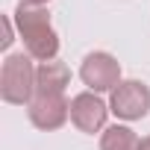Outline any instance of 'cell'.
Instances as JSON below:
<instances>
[{
  "mask_svg": "<svg viewBox=\"0 0 150 150\" xmlns=\"http://www.w3.org/2000/svg\"><path fill=\"white\" fill-rule=\"evenodd\" d=\"M30 53H12L0 71V94L6 103L24 106L35 97V68L30 62Z\"/></svg>",
  "mask_w": 150,
  "mask_h": 150,
  "instance_id": "2",
  "label": "cell"
},
{
  "mask_svg": "<svg viewBox=\"0 0 150 150\" xmlns=\"http://www.w3.org/2000/svg\"><path fill=\"white\" fill-rule=\"evenodd\" d=\"M138 150H150V135H147V138H141V144H138Z\"/></svg>",
  "mask_w": 150,
  "mask_h": 150,
  "instance_id": "11",
  "label": "cell"
},
{
  "mask_svg": "<svg viewBox=\"0 0 150 150\" xmlns=\"http://www.w3.org/2000/svg\"><path fill=\"white\" fill-rule=\"evenodd\" d=\"M27 112H30V121L38 127V129H59L68 115H71V103L65 100V94H35L30 103H27Z\"/></svg>",
  "mask_w": 150,
  "mask_h": 150,
  "instance_id": "5",
  "label": "cell"
},
{
  "mask_svg": "<svg viewBox=\"0 0 150 150\" xmlns=\"http://www.w3.org/2000/svg\"><path fill=\"white\" fill-rule=\"evenodd\" d=\"M21 3H24V6H44L47 0H21Z\"/></svg>",
  "mask_w": 150,
  "mask_h": 150,
  "instance_id": "10",
  "label": "cell"
},
{
  "mask_svg": "<svg viewBox=\"0 0 150 150\" xmlns=\"http://www.w3.org/2000/svg\"><path fill=\"white\" fill-rule=\"evenodd\" d=\"M15 27L24 38V47L33 59L38 62H53L59 53V35L50 27V15L44 6H24L18 3L15 9Z\"/></svg>",
  "mask_w": 150,
  "mask_h": 150,
  "instance_id": "1",
  "label": "cell"
},
{
  "mask_svg": "<svg viewBox=\"0 0 150 150\" xmlns=\"http://www.w3.org/2000/svg\"><path fill=\"white\" fill-rule=\"evenodd\" d=\"M112 112L124 121H138L150 112V88L141 83V80H124L115 91H112V100H109Z\"/></svg>",
  "mask_w": 150,
  "mask_h": 150,
  "instance_id": "4",
  "label": "cell"
},
{
  "mask_svg": "<svg viewBox=\"0 0 150 150\" xmlns=\"http://www.w3.org/2000/svg\"><path fill=\"white\" fill-rule=\"evenodd\" d=\"M3 27H6V35L0 38V47H9V44H12V24H9V18L3 21Z\"/></svg>",
  "mask_w": 150,
  "mask_h": 150,
  "instance_id": "9",
  "label": "cell"
},
{
  "mask_svg": "<svg viewBox=\"0 0 150 150\" xmlns=\"http://www.w3.org/2000/svg\"><path fill=\"white\" fill-rule=\"evenodd\" d=\"M80 77L83 83L97 94V91H115L121 86V65L112 53H103V50H94L83 59V68H80Z\"/></svg>",
  "mask_w": 150,
  "mask_h": 150,
  "instance_id": "3",
  "label": "cell"
},
{
  "mask_svg": "<svg viewBox=\"0 0 150 150\" xmlns=\"http://www.w3.org/2000/svg\"><path fill=\"white\" fill-rule=\"evenodd\" d=\"M138 135L129 127H109L100 138V150H138Z\"/></svg>",
  "mask_w": 150,
  "mask_h": 150,
  "instance_id": "8",
  "label": "cell"
},
{
  "mask_svg": "<svg viewBox=\"0 0 150 150\" xmlns=\"http://www.w3.org/2000/svg\"><path fill=\"white\" fill-rule=\"evenodd\" d=\"M106 115H109V109H106V103L94 91H83V94H77L71 100V121H74V127H77L80 132L103 129Z\"/></svg>",
  "mask_w": 150,
  "mask_h": 150,
  "instance_id": "6",
  "label": "cell"
},
{
  "mask_svg": "<svg viewBox=\"0 0 150 150\" xmlns=\"http://www.w3.org/2000/svg\"><path fill=\"white\" fill-rule=\"evenodd\" d=\"M71 83V71L65 62H41L35 68V94H65Z\"/></svg>",
  "mask_w": 150,
  "mask_h": 150,
  "instance_id": "7",
  "label": "cell"
}]
</instances>
